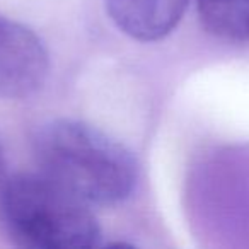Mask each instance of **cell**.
Masks as SVG:
<instances>
[{"instance_id": "6da1fadb", "label": "cell", "mask_w": 249, "mask_h": 249, "mask_svg": "<svg viewBox=\"0 0 249 249\" xmlns=\"http://www.w3.org/2000/svg\"><path fill=\"white\" fill-rule=\"evenodd\" d=\"M31 143L39 173L87 205L121 203L139 179L132 150L84 121L56 118L41 123Z\"/></svg>"}, {"instance_id": "7a4b0ae2", "label": "cell", "mask_w": 249, "mask_h": 249, "mask_svg": "<svg viewBox=\"0 0 249 249\" xmlns=\"http://www.w3.org/2000/svg\"><path fill=\"white\" fill-rule=\"evenodd\" d=\"M90 205L43 173H19L0 190V218L19 246L89 249L101 242Z\"/></svg>"}, {"instance_id": "3957f363", "label": "cell", "mask_w": 249, "mask_h": 249, "mask_svg": "<svg viewBox=\"0 0 249 249\" xmlns=\"http://www.w3.org/2000/svg\"><path fill=\"white\" fill-rule=\"evenodd\" d=\"M48 75L50 55L41 39L28 26L0 16V97L33 96Z\"/></svg>"}, {"instance_id": "277c9868", "label": "cell", "mask_w": 249, "mask_h": 249, "mask_svg": "<svg viewBox=\"0 0 249 249\" xmlns=\"http://www.w3.org/2000/svg\"><path fill=\"white\" fill-rule=\"evenodd\" d=\"M106 12L121 33L137 41H159L174 31L188 0H104Z\"/></svg>"}, {"instance_id": "5b68a950", "label": "cell", "mask_w": 249, "mask_h": 249, "mask_svg": "<svg viewBox=\"0 0 249 249\" xmlns=\"http://www.w3.org/2000/svg\"><path fill=\"white\" fill-rule=\"evenodd\" d=\"M200 22L224 41L249 39V0H196Z\"/></svg>"}, {"instance_id": "8992f818", "label": "cell", "mask_w": 249, "mask_h": 249, "mask_svg": "<svg viewBox=\"0 0 249 249\" xmlns=\"http://www.w3.org/2000/svg\"><path fill=\"white\" fill-rule=\"evenodd\" d=\"M5 174V157H4V150L0 147V179L4 178Z\"/></svg>"}]
</instances>
